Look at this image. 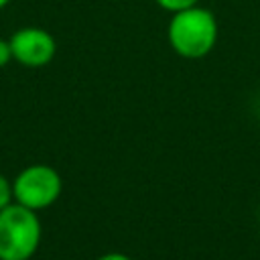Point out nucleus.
Masks as SVG:
<instances>
[{
  "mask_svg": "<svg viewBox=\"0 0 260 260\" xmlns=\"http://www.w3.org/2000/svg\"><path fill=\"white\" fill-rule=\"evenodd\" d=\"M12 61V49H10V41L0 37V69L6 67Z\"/></svg>",
  "mask_w": 260,
  "mask_h": 260,
  "instance_id": "obj_7",
  "label": "nucleus"
},
{
  "mask_svg": "<svg viewBox=\"0 0 260 260\" xmlns=\"http://www.w3.org/2000/svg\"><path fill=\"white\" fill-rule=\"evenodd\" d=\"M167 39L179 57L201 59L211 53L217 43V20L207 8L195 4L171 14Z\"/></svg>",
  "mask_w": 260,
  "mask_h": 260,
  "instance_id": "obj_1",
  "label": "nucleus"
},
{
  "mask_svg": "<svg viewBox=\"0 0 260 260\" xmlns=\"http://www.w3.org/2000/svg\"><path fill=\"white\" fill-rule=\"evenodd\" d=\"M14 201V193H12V183L0 173V209H4L6 205H10Z\"/></svg>",
  "mask_w": 260,
  "mask_h": 260,
  "instance_id": "obj_6",
  "label": "nucleus"
},
{
  "mask_svg": "<svg viewBox=\"0 0 260 260\" xmlns=\"http://www.w3.org/2000/svg\"><path fill=\"white\" fill-rule=\"evenodd\" d=\"M41 219L16 201L0 209V260H30L41 244Z\"/></svg>",
  "mask_w": 260,
  "mask_h": 260,
  "instance_id": "obj_2",
  "label": "nucleus"
},
{
  "mask_svg": "<svg viewBox=\"0 0 260 260\" xmlns=\"http://www.w3.org/2000/svg\"><path fill=\"white\" fill-rule=\"evenodd\" d=\"M10 2H12V0H0V10H4V8L10 4Z\"/></svg>",
  "mask_w": 260,
  "mask_h": 260,
  "instance_id": "obj_9",
  "label": "nucleus"
},
{
  "mask_svg": "<svg viewBox=\"0 0 260 260\" xmlns=\"http://www.w3.org/2000/svg\"><path fill=\"white\" fill-rule=\"evenodd\" d=\"M61 189V175L49 165H30L12 181L14 201L35 211L53 205L59 199Z\"/></svg>",
  "mask_w": 260,
  "mask_h": 260,
  "instance_id": "obj_3",
  "label": "nucleus"
},
{
  "mask_svg": "<svg viewBox=\"0 0 260 260\" xmlns=\"http://www.w3.org/2000/svg\"><path fill=\"white\" fill-rule=\"evenodd\" d=\"M12 61L22 67H45L55 59L57 41L55 37L41 26H20L10 35Z\"/></svg>",
  "mask_w": 260,
  "mask_h": 260,
  "instance_id": "obj_4",
  "label": "nucleus"
},
{
  "mask_svg": "<svg viewBox=\"0 0 260 260\" xmlns=\"http://www.w3.org/2000/svg\"><path fill=\"white\" fill-rule=\"evenodd\" d=\"M158 4V8L167 10V12H179V10H185V8H191L195 4H199V0H154Z\"/></svg>",
  "mask_w": 260,
  "mask_h": 260,
  "instance_id": "obj_5",
  "label": "nucleus"
},
{
  "mask_svg": "<svg viewBox=\"0 0 260 260\" xmlns=\"http://www.w3.org/2000/svg\"><path fill=\"white\" fill-rule=\"evenodd\" d=\"M98 260H132V258H130V256H126V254H122V252H110V254L100 256Z\"/></svg>",
  "mask_w": 260,
  "mask_h": 260,
  "instance_id": "obj_8",
  "label": "nucleus"
}]
</instances>
